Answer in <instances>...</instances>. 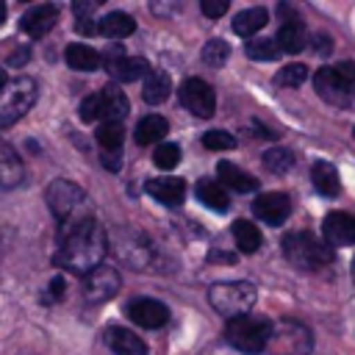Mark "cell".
<instances>
[{
  "label": "cell",
  "mask_w": 355,
  "mask_h": 355,
  "mask_svg": "<svg viewBox=\"0 0 355 355\" xmlns=\"http://www.w3.org/2000/svg\"><path fill=\"white\" fill-rule=\"evenodd\" d=\"M105 252H108V236L103 225L94 219V214L58 225V250L53 255L55 266H64L67 272L86 277L92 269L103 263Z\"/></svg>",
  "instance_id": "1"
},
{
  "label": "cell",
  "mask_w": 355,
  "mask_h": 355,
  "mask_svg": "<svg viewBox=\"0 0 355 355\" xmlns=\"http://www.w3.org/2000/svg\"><path fill=\"white\" fill-rule=\"evenodd\" d=\"M44 200H47V208L50 214L58 219V225L64 222H75V219H83V216H92V205L86 200V191L72 183V180H53L47 189H44Z\"/></svg>",
  "instance_id": "2"
},
{
  "label": "cell",
  "mask_w": 355,
  "mask_h": 355,
  "mask_svg": "<svg viewBox=\"0 0 355 355\" xmlns=\"http://www.w3.org/2000/svg\"><path fill=\"white\" fill-rule=\"evenodd\" d=\"M316 94L330 105H349L355 97V64L341 61L333 67H322L313 75Z\"/></svg>",
  "instance_id": "3"
},
{
  "label": "cell",
  "mask_w": 355,
  "mask_h": 355,
  "mask_svg": "<svg viewBox=\"0 0 355 355\" xmlns=\"http://www.w3.org/2000/svg\"><path fill=\"white\" fill-rule=\"evenodd\" d=\"M36 97H39V86H36L33 78L19 75V78L8 80L0 89V130L11 128L14 122H19L33 108Z\"/></svg>",
  "instance_id": "4"
},
{
  "label": "cell",
  "mask_w": 355,
  "mask_h": 355,
  "mask_svg": "<svg viewBox=\"0 0 355 355\" xmlns=\"http://www.w3.org/2000/svg\"><path fill=\"white\" fill-rule=\"evenodd\" d=\"M208 302L219 316L236 319V316H247L255 305V286L247 280H227V283H216L208 291Z\"/></svg>",
  "instance_id": "5"
},
{
  "label": "cell",
  "mask_w": 355,
  "mask_h": 355,
  "mask_svg": "<svg viewBox=\"0 0 355 355\" xmlns=\"http://www.w3.org/2000/svg\"><path fill=\"white\" fill-rule=\"evenodd\" d=\"M269 330H272V322H269L266 316L247 313V316L227 319L225 336H227V341H230V344H233L239 352L255 355V352H263V349H266Z\"/></svg>",
  "instance_id": "6"
},
{
  "label": "cell",
  "mask_w": 355,
  "mask_h": 355,
  "mask_svg": "<svg viewBox=\"0 0 355 355\" xmlns=\"http://www.w3.org/2000/svg\"><path fill=\"white\" fill-rule=\"evenodd\" d=\"M80 119L83 122H94V119H103V122H122L125 114L130 111L128 105V97L119 86H105L103 92L97 94H89L80 100Z\"/></svg>",
  "instance_id": "7"
},
{
  "label": "cell",
  "mask_w": 355,
  "mask_h": 355,
  "mask_svg": "<svg viewBox=\"0 0 355 355\" xmlns=\"http://www.w3.org/2000/svg\"><path fill=\"white\" fill-rule=\"evenodd\" d=\"M105 236H108V244H111V250L116 252V258L122 263H128L133 269H147L153 263V244L141 230L116 227V230H111Z\"/></svg>",
  "instance_id": "8"
},
{
  "label": "cell",
  "mask_w": 355,
  "mask_h": 355,
  "mask_svg": "<svg viewBox=\"0 0 355 355\" xmlns=\"http://www.w3.org/2000/svg\"><path fill=\"white\" fill-rule=\"evenodd\" d=\"M283 255L297 269H319V266L330 263L333 250L311 233H288V236H283Z\"/></svg>",
  "instance_id": "9"
},
{
  "label": "cell",
  "mask_w": 355,
  "mask_h": 355,
  "mask_svg": "<svg viewBox=\"0 0 355 355\" xmlns=\"http://www.w3.org/2000/svg\"><path fill=\"white\" fill-rule=\"evenodd\" d=\"M266 347L272 349V355H308L313 349V336L302 322L280 319L272 324Z\"/></svg>",
  "instance_id": "10"
},
{
  "label": "cell",
  "mask_w": 355,
  "mask_h": 355,
  "mask_svg": "<svg viewBox=\"0 0 355 355\" xmlns=\"http://www.w3.org/2000/svg\"><path fill=\"white\" fill-rule=\"evenodd\" d=\"M178 97H180L183 108L191 111V114L200 116V119H211L214 111H216V94H214L211 83L202 80V78H186V80L180 83Z\"/></svg>",
  "instance_id": "11"
},
{
  "label": "cell",
  "mask_w": 355,
  "mask_h": 355,
  "mask_svg": "<svg viewBox=\"0 0 355 355\" xmlns=\"http://www.w3.org/2000/svg\"><path fill=\"white\" fill-rule=\"evenodd\" d=\"M119 286H122L119 272L114 266L100 263L97 269H92L83 277V297H86V302H105L119 291Z\"/></svg>",
  "instance_id": "12"
},
{
  "label": "cell",
  "mask_w": 355,
  "mask_h": 355,
  "mask_svg": "<svg viewBox=\"0 0 355 355\" xmlns=\"http://www.w3.org/2000/svg\"><path fill=\"white\" fill-rule=\"evenodd\" d=\"M128 319L139 327H147V330H155L161 327L166 319H169V308L161 302V300H153V297H136L128 302L125 308Z\"/></svg>",
  "instance_id": "13"
},
{
  "label": "cell",
  "mask_w": 355,
  "mask_h": 355,
  "mask_svg": "<svg viewBox=\"0 0 355 355\" xmlns=\"http://www.w3.org/2000/svg\"><path fill=\"white\" fill-rule=\"evenodd\" d=\"M288 211H291V202H288V194L283 191H266L252 202V214L272 227H280L288 219Z\"/></svg>",
  "instance_id": "14"
},
{
  "label": "cell",
  "mask_w": 355,
  "mask_h": 355,
  "mask_svg": "<svg viewBox=\"0 0 355 355\" xmlns=\"http://www.w3.org/2000/svg\"><path fill=\"white\" fill-rule=\"evenodd\" d=\"M322 233L327 247H349L355 244V216H349L347 211H333L324 216Z\"/></svg>",
  "instance_id": "15"
},
{
  "label": "cell",
  "mask_w": 355,
  "mask_h": 355,
  "mask_svg": "<svg viewBox=\"0 0 355 355\" xmlns=\"http://www.w3.org/2000/svg\"><path fill=\"white\" fill-rule=\"evenodd\" d=\"M55 22H58V8H55L53 3H39V6L28 8V11L22 14V19H19L22 31H25L28 36H33V39L47 36V33L55 28Z\"/></svg>",
  "instance_id": "16"
},
{
  "label": "cell",
  "mask_w": 355,
  "mask_h": 355,
  "mask_svg": "<svg viewBox=\"0 0 355 355\" xmlns=\"http://www.w3.org/2000/svg\"><path fill=\"white\" fill-rule=\"evenodd\" d=\"M144 191L158 200L161 205H180L186 200V183L183 178H153L144 183Z\"/></svg>",
  "instance_id": "17"
},
{
  "label": "cell",
  "mask_w": 355,
  "mask_h": 355,
  "mask_svg": "<svg viewBox=\"0 0 355 355\" xmlns=\"http://www.w3.org/2000/svg\"><path fill=\"white\" fill-rule=\"evenodd\" d=\"M275 44H277V50H280V53H288V55L302 53V50H305V44H308V31H305V25H302L297 17L283 19V25H280V31H277Z\"/></svg>",
  "instance_id": "18"
},
{
  "label": "cell",
  "mask_w": 355,
  "mask_h": 355,
  "mask_svg": "<svg viewBox=\"0 0 355 355\" xmlns=\"http://www.w3.org/2000/svg\"><path fill=\"white\" fill-rule=\"evenodd\" d=\"M105 344L111 347L114 355H147V344L128 327H116L111 324L105 330Z\"/></svg>",
  "instance_id": "19"
},
{
  "label": "cell",
  "mask_w": 355,
  "mask_h": 355,
  "mask_svg": "<svg viewBox=\"0 0 355 355\" xmlns=\"http://www.w3.org/2000/svg\"><path fill=\"white\" fill-rule=\"evenodd\" d=\"M25 178V166L22 158L17 155V150L6 141H0V189H17Z\"/></svg>",
  "instance_id": "20"
},
{
  "label": "cell",
  "mask_w": 355,
  "mask_h": 355,
  "mask_svg": "<svg viewBox=\"0 0 355 355\" xmlns=\"http://www.w3.org/2000/svg\"><path fill=\"white\" fill-rule=\"evenodd\" d=\"M105 69H108V75L114 78V80H119V83H130V80H139V78H144L147 72H150V64L144 61V58H133V55H119V58H111V61H105Z\"/></svg>",
  "instance_id": "21"
},
{
  "label": "cell",
  "mask_w": 355,
  "mask_h": 355,
  "mask_svg": "<svg viewBox=\"0 0 355 355\" xmlns=\"http://www.w3.org/2000/svg\"><path fill=\"white\" fill-rule=\"evenodd\" d=\"M311 183L322 197H336L341 191V180H338V169L330 161H316L311 166Z\"/></svg>",
  "instance_id": "22"
},
{
  "label": "cell",
  "mask_w": 355,
  "mask_h": 355,
  "mask_svg": "<svg viewBox=\"0 0 355 355\" xmlns=\"http://www.w3.org/2000/svg\"><path fill=\"white\" fill-rule=\"evenodd\" d=\"M169 92H172V80H169V75L164 69H150L144 75V86H141L144 103L158 105V103H164L169 97Z\"/></svg>",
  "instance_id": "23"
},
{
  "label": "cell",
  "mask_w": 355,
  "mask_h": 355,
  "mask_svg": "<svg viewBox=\"0 0 355 355\" xmlns=\"http://www.w3.org/2000/svg\"><path fill=\"white\" fill-rule=\"evenodd\" d=\"M194 191H197V200H200L205 208H211V211H227V205H230L225 186H222L219 180H214V178L197 180V189H194Z\"/></svg>",
  "instance_id": "24"
},
{
  "label": "cell",
  "mask_w": 355,
  "mask_h": 355,
  "mask_svg": "<svg viewBox=\"0 0 355 355\" xmlns=\"http://www.w3.org/2000/svg\"><path fill=\"white\" fill-rule=\"evenodd\" d=\"M94 31H100L105 39H125V36H130L136 31V19L130 14H125V11H111V14H105L100 19V25Z\"/></svg>",
  "instance_id": "25"
},
{
  "label": "cell",
  "mask_w": 355,
  "mask_h": 355,
  "mask_svg": "<svg viewBox=\"0 0 355 355\" xmlns=\"http://www.w3.org/2000/svg\"><path fill=\"white\" fill-rule=\"evenodd\" d=\"M216 175L222 178V186H230L236 191H255L258 189V178H252L250 172L239 169L236 164L230 161H219L216 164Z\"/></svg>",
  "instance_id": "26"
},
{
  "label": "cell",
  "mask_w": 355,
  "mask_h": 355,
  "mask_svg": "<svg viewBox=\"0 0 355 355\" xmlns=\"http://www.w3.org/2000/svg\"><path fill=\"white\" fill-rule=\"evenodd\" d=\"M64 61H67V67H72L78 72H94L100 67V53L89 44H67Z\"/></svg>",
  "instance_id": "27"
},
{
  "label": "cell",
  "mask_w": 355,
  "mask_h": 355,
  "mask_svg": "<svg viewBox=\"0 0 355 355\" xmlns=\"http://www.w3.org/2000/svg\"><path fill=\"white\" fill-rule=\"evenodd\" d=\"M266 22H269V11H266V8H261V6L244 8V11H239V14L233 17V33H239V36H252V33H258Z\"/></svg>",
  "instance_id": "28"
},
{
  "label": "cell",
  "mask_w": 355,
  "mask_h": 355,
  "mask_svg": "<svg viewBox=\"0 0 355 355\" xmlns=\"http://www.w3.org/2000/svg\"><path fill=\"white\" fill-rule=\"evenodd\" d=\"M169 133V122L161 114H147L144 119H139L136 125V141L139 144H155Z\"/></svg>",
  "instance_id": "29"
},
{
  "label": "cell",
  "mask_w": 355,
  "mask_h": 355,
  "mask_svg": "<svg viewBox=\"0 0 355 355\" xmlns=\"http://www.w3.org/2000/svg\"><path fill=\"white\" fill-rule=\"evenodd\" d=\"M233 241H236L239 252H244V255H252V252H258V247L263 244V239H261V230H258L252 222H244V219L233 222Z\"/></svg>",
  "instance_id": "30"
},
{
  "label": "cell",
  "mask_w": 355,
  "mask_h": 355,
  "mask_svg": "<svg viewBox=\"0 0 355 355\" xmlns=\"http://www.w3.org/2000/svg\"><path fill=\"white\" fill-rule=\"evenodd\" d=\"M94 139L105 153H119V147L125 141V128H122V122H100Z\"/></svg>",
  "instance_id": "31"
},
{
  "label": "cell",
  "mask_w": 355,
  "mask_h": 355,
  "mask_svg": "<svg viewBox=\"0 0 355 355\" xmlns=\"http://www.w3.org/2000/svg\"><path fill=\"white\" fill-rule=\"evenodd\" d=\"M263 166L275 175H286L291 166H294V155L283 147H275V150H266L263 153Z\"/></svg>",
  "instance_id": "32"
},
{
  "label": "cell",
  "mask_w": 355,
  "mask_h": 355,
  "mask_svg": "<svg viewBox=\"0 0 355 355\" xmlns=\"http://www.w3.org/2000/svg\"><path fill=\"white\" fill-rule=\"evenodd\" d=\"M244 50H247V55L255 58V61H272V58L280 55L275 39H252V42H247Z\"/></svg>",
  "instance_id": "33"
},
{
  "label": "cell",
  "mask_w": 355,
  "mask_h": 355,
  "mask_svg": "<svg viewBox=\"0 0 355 355\" xmlns=\"http://www.w3.org/2000/svg\"><path fill=\"white\" fill-rule=\"evenodd\" d=\"M178 161H180V147L172 144V141L158 144L155 153H153V164H155L158 169H172V166H178Z\"/></svg>",
  "instance_id": "34"
},
{
  "label": "cell",
  "mask_w": 355,
  "mask_h": 355,
  "mask_svg": "<svg viewBox=\"0 0 355 355\" xmlns=\"http://www.w3.org/2000/svg\"><path fill=\"white\" fill-rule=\"evenodd\" d=\"M227 55H230V47H227V42H222V39H211V42L202 47V61H205L208 67H222V64L227 61Z\"/></svg>",
  "instance_id": "35"
},
{
  "label": "cell",
  "mask_w": 355,
  "mask_h": 355,
  "mask_svg": "<svg viewBox=\"0 0 355 355\" xmlns=\"http://www.w3.org/2000/svg\"><path fill=\"white\" fill-rule=\"evenodd\" d=\"M305 80H308V67L305 64H288L277 72V83H283V86H300Z\"/></svg>",
  "instance_id": "36"
},
{
  "label": "cell",
  "mask_w": 355,
  "mask_h": 355,
  "mask_svg": "<svg viewBox=\"0 0 355 355\" xmlns=\"http://www.w3.org/2000/svg\"><path fill=\"white\" fill-rule=\"evenodd\" d=\"M97 3H75L72 11H75V28L80 33H94V19H92V11H94Z\"/></svg>",
  "instance_id": "37"
},
{
  "label": "cell",
  "mask_w": 355,
  "mask_h": 355,
  "mask_svg": "<svg viewBox=\"0 0 355 355\" xmlns=\"http://www.w3.org/2000/svg\"><path fill=\"white\" fill-rule=\"evenodd\" d=\"M202 144L208 150H233L236 139L227 130H208V133H202Z\"/></svg>",
  "instance_id": "38"
},
{
  "label": "cell",
  "mask_w": 355,
  "mask_h": 355,
  "mask_svg": "<svg viewBox=\"0 0 355 355\" xmlns=\"http://www.w3.org/2000/svg\"><path fill=\"white\" fill-rule=\"evenodd\" d=\"M200 11L205 17H211V19H216V17H222L227 11V0H202L200 3Z\"/></svg>",
  "instance_id": "39"
},
{
  "label": "cell",
  "mask_w": 355,
  "mask_h": 355,
  "mask_svg": "<svg viewBox=\"0 0 355 355\" xmlns=\"http://www.w3.org/2000/svg\"><path fill=\"white\" fill-rule=\"evenodd\" d=\"M103 166L111 169V172H116L119 169V153H105L103 155Z\"/></svg>",
  "instance_id": "40"
},
{
  "label": "cell",
  "mask_w": 355,
  "mask_h": 355,
  "mask_svg": "<svg viewBox=\"0 0 355 355\" xmlns=\"http://www.w3.org/2000/svg\"><path fill=\"white\" fill-rule=\"evenodd\" d=\"M50 294H53L55 300L64 294V280H61V277H53V280H50Z\"/></svg>",
  "instance_id": "41"
},
{
  "label": "cell",
  "mask_w": 355,
  "mask_h": 355,
  "mask_svg": "<svg viewBox=\"0 0 355 355\" xmlns=\"http://www.w3.org/2000/svg\"><path fill=\"white\" fill-rule=\"evenodd\" d=\"M252 128H255V130H258V136H263V139H275V136H277V133H272L269 128H263L261 122H252Z\"/></svg>",
  "instance_id": "42"
},
{
  "label": "cell",
  "mask_w": 355,
  "mask_h": 355,
  "mask_svg": "<svg viewBox=\"0 0 355 355\" xmlns=\"http://www.w3.org/2000/svg\"><path fill=\"white\" fill-rule=\"evenodd\" d=\"M316 42H319V47H316L319 53H327L330 50V39L327 36H316Z\"/></svg>",
  "instance_id": "43"
},
{
  "label": "cell",
  "mask_w": 355,
  "mask_h": 355,
  "mask_svg": "<svg viewBox=\"0 0 355 355\" xmlns=\"http://www.w3.org/2000/svg\"><path fill=\"white\" fill-rule=\"evenodd\" d=\"M8 83V75H6V69H0V89Z\"/></svg>",
  "instance_id": "44"
},
{
  "label": "cell",
  "mask_w": 355,
  "mask_h": 355,
  "mask_svg": "<svg viewBox=\"0 0 355 355\" xmlns=\"http://www.w3.org/2000/svg\"><path fill=\"white\" fill-rule=\"evenodd\" d=\"M3 22H6V6L0 3V25H3Z\"/></svg>",
  "instance_id": "45"
},
{
  "label": "cell",
  "mask_w": 355,
  "mask_h": 355,
  "mask_svg": "<svg viewBox=\"0 0 355 355\" xmlns=\"http://www.w3.org/2000/svg\"><path fill=\"white\" fill-rule=\"evenodd\" d=\"M352 277H355V258H352Z\"/></svg>",
  "instance_id": "46"
}]
</instances>
